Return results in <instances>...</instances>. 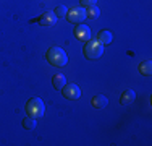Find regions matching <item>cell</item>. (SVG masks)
I'll use <instances>...</instances> for the list:
<instances>
[{"label": "cell", "mask_w": 152, "mask_h": 146, "mask_svg": "<svg viewBox=\"0 0 152 146\" xmlns=\"http://www.w3.org/2000/svg\"><path fill=\"white\" fill-rule=\"evenodd\" d=\"M139 73L142 76H151L152 73V62L151 60H144L139 63Z\"/></svg>", "instance_id": "12"}, {"label": "cell", "mask_w": 152, "mask_h": 146, "mask_svg": "<svg viewBox=\"0 0 152 146\" xmlns=\"http://www.w3.org/2000/svg\"><path fill=\"white\" fill-rule=\"evenodd\" d=\"M97 41L100 44H104V46H108V44H112V41H113V34L110 31H100L97 34Z\"/></svg>", "instance_id": "10"}, {"label": "cell", "mask_w": 152, "mask_h": 146, "mask_svg": "<svg viewBox=\"0 0 152 146\" xmlns=\"http://www.w3.org/2000/svg\"><path fill=\"white\" fill-rule=\"evenodd\" d=\"M52 83H53V88H55L57 91H61V89H63V86L66 85V78H65V75L57 73V75L52 78Z\"/></svg>", "instance_id": "11"}, {"label": "cell", "mask_w": 152, "mask_h": 146, "mask_svg": "<svg viewBox=\"0 0 152 146\" xmlns=\"http://www.w3.org/2000/svg\"><path fill=\"white\" fill-rule=\"evenodd\" d=\"M99 15H100V10L97 8L96 5L88 7V10H86V18H89V20H97Z\"/></svg>", "instance_id": "14"}, {"label": "cell", "mask_w": 152, "mask_h": 146, "mask_svg": "<svg viewBox=\"0 0 152 146\" xmlns=\"http://www.w3.org/2000/svg\"><path fill=\"white\" fill-rule=\"evenodd\" d=\"M57 20H58V18L55 16L53 12H45L41 18H39V24H42V26H53V24L57 23Z\"/></svg>", "instance_id": "7"}, {"label": "cell", "mask_w": 152, "mask_h": 146, "mask_svg": "<svg viewBox=\"0 0 152 146\" xmlns=\"http://www.w3.org/2000/svg\"><path fill=\"white\" fill-rule=\"evenodd\" d=\"M96 2H97V0H79V3H81L83 7H86V8H88V7L96 5Z\"/></svg>", "instance_id": "16"}, {"label": "cell", "mask_w": 152, "mask_h": 146, "mask_svg": "<svg viewBox=\"0 0 152 146\" xmlns=\"http://www.w3.org/2000/svg\"><path fill=\"white\" fill-rule=\"evenodd\" d=\"M24 112H26V115L32 117V119H41L45 112V105L41 97H31L26 102V105H24Z\"/></svg>", "instance_id": "3"}, {"label": "cell", "mask_w": 152, "mask_h": 146, "mask_svg": "<svg viewBox=\"0 0 152 146\" xmlns=\"http://www.w3.org/2000/svg\"><path fill=\"white\" fill-rule=\"evenodd\" d=\"M104 44H100L97 39H89V41H86L84 44V49H83V52H84V57L88 58V60H96V58H100L104 55Z\"/></svg>", "instance_id": "2"}, {"label": "cell", "mask_w": 152, "mask_h": 146, "mask_svg": "<svg viewBox=\"0 0 152 146\" xmlns=\"http://www.w3.org/2000/svg\"><path fill=\"white\" fill-rule=\"evenodd\" d=\"M61 93H63V96L66 97V99H79L81 97V89H79L78 85H75V83H70V85H65L63 89H61Z\"/></svg>", "instance_id": "5"}, {"label": "cell", "mask_w": 152, "mask_h": 146, "mask_svg": "<svg viewBox=\"0 0 152 146\" xmlns=\"http://www.w3.org/2000/svg\"><path fill=\"white\" fill-rule=\"evenodd\" d=\"M36 125H37V119H32V117H29V115H26L23 119V127L26 130H34Z\"/></svg>", "instance_id": "13"}, {"label": "cell", "mask_w": 152, "mask_h": 146, "mask_svg": "<svg viewBox=\"0 0 152 146\" xmlns=\"http://www.w3.org/2000/svg\"><path fill=\"white\" fill-rule=\"evenodd\" d=\"M45 58H47V62H49L50 65L58 67V68L65 67V65L68 63L66 52H65L63 49H60V47H50V49L45 52Z\"/></svg>", "instance_id": "1"}, {"label": "cell", "mask_w": 152, "mask_h": 146, "mask_svg": "<svg viewBox=\"0 0 152 146\" xmlns=\"http://www.w3.org/2000/svg\"><path fill=\"white\" fill-rule=\"evenodd\" d=\"M108 104V99L104 94H96V96L91 99V105L94 109H105Z\"/></svg>", "instance_id": "8"}, {"label": "cell", "mask_w": 152, "mask_h": 146, "mask_svg": "<svg viewBox=\"0 0 152 146\" xmlns=\"http://www.w3.org/2000/svg\"><path fill=\"white\" fill-rule=\"evenodd\" d=\"M73 32L79 41H89L91 39V29L88 26H84V24H76Z\"/></svg>", "instance_id": "6"}, {"label": "cell", "mask_w": 152, "mask_h": 146, "mask_svg": "<svg viewBox=\"0 0 152 146\" xmlns=\"http://www.w3.org/2000/svg\"><path fill=\"white\" fill-rule=\"evenodd\" d=\"M65 18L73 24H81L83 21L86 20V10L83 8V7H73L71 10H68V13Z\"/></svg>", "instance_id": "4"}, {"label": "cell", "mask_w": 152, "mask_h": 146, "mask_svg": "<svg viewBox=\"0 0 152 146\" xmlns=\"http://www.w3.org/2000/svg\"><path fill=\"white\" fill-rule=\"evenodd\" d=\"M134 99H136V93H134V91H133V89H126V91H123V94L120 97V104L121 105H128V104H131Z\"/></svg>", "instance_id": "9"}, {"label": "cell", "mask_w": 152, "mask_h": 146, "mask_svg": "<svg viewBox=\"0 0 152 146\" xmlns=\"http://www.w3.org/2000/svg\"><path fill=\"white\" fill-rule=\"evenodd\" d=\"M53 13H55L57 18H65L66 13H68V8L65 5H57L55 8H53Z\"/></svg>", "instance_id": "15"}]
</instances>
